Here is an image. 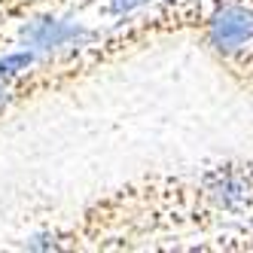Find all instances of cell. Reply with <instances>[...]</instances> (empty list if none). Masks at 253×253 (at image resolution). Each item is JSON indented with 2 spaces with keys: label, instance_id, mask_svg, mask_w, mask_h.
Returning <instances> with one entry per match:
<instances>
[{
  "label": "cell",
  "instance_id": "cell-1",
  "mask_svg": "<svg viewBox=\"0 0 253 253\" xmlns=\"http://www.w3.org/2000/svg\"><path fill=\"white\" fill-rule=\"evenodd\" d=\"M202 46L213 58H229L253 49V6L241 0H216V6L195 28Z\"/></svg>",
  "mask_w": 253,
  "mask_h": 253
}]
</instances>
